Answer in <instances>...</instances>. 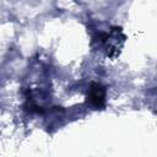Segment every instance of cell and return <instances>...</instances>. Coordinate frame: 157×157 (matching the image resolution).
<instances>
[{
  "mask_svg": "<svg viewBox=\"0 0 157 157\" xmlns=\"http://www.w3.org/2000/svg\"><path fill=\"white\" fill-rule=\"evenodd\" d=\"M90 99L94 102V105H96V107H98L99 103L104 101V91L102 90L101 86H98V85H93V88H91Z\"/></svg>",
  "mask_w": 157,
  "mask_h": 157,
  "instance_id": "6da1fadb",
  "label": "cell"
}]
</instances>
